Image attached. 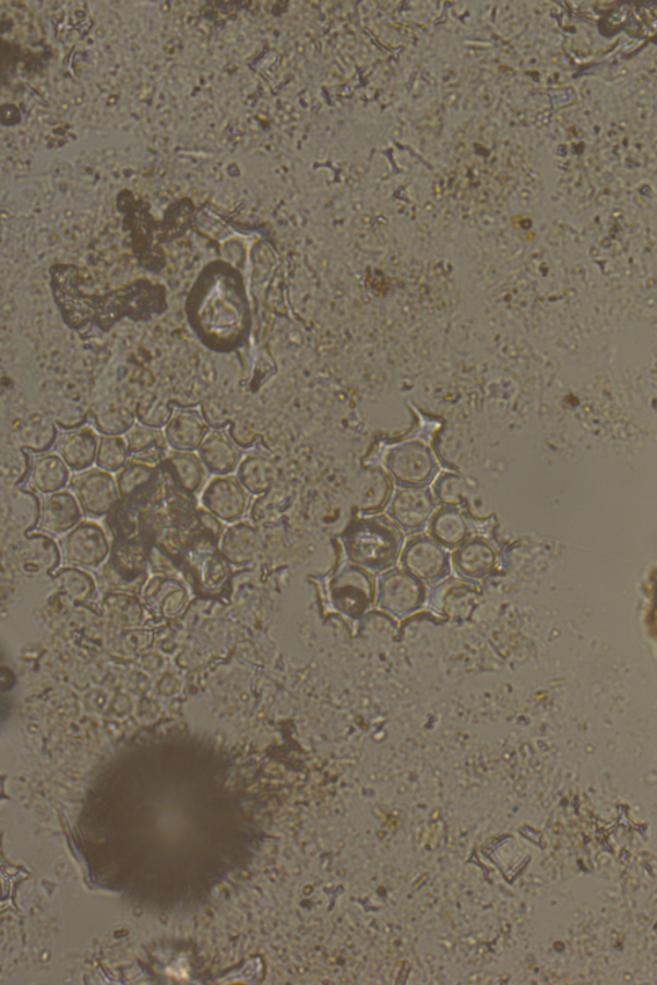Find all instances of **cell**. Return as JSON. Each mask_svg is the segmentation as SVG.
I'll list each match as a JSON object with an SVG mask.
<instances>
[{"label":"cell","mask_w":657,"mask_h":985,"mask_svg":"<svg viewBox=\"0 0 657 985\" xmlns=\"http://www.w3.org/2000/svg\"><path fill=\"white\" fill-rule=\"evenodd\" d=\"M237 478L248 493L261 497L273 491L279 480V470L272 459L252 454L243 457L237 470Z\"/></svg>","instance_id":"d4e9b609"},{"label":"cell","mask_w":657,"mask_h":985,"mask_svg":"<svg viewBox=\"0 0 657 985\" xmlns=\"http://www.w3.org/2000/svg\"><path fill=\"white\" fill-rule=\"evenodd\" d=\"M164 432L169 447L177 452L199 451L211 433L206 420L194 408L175 412Z\"/></svg>","instance_id":"ac0fdd59"},{"label":"cell","mask_w":657,"mask_h":985,"mask_svg":"<svg viewBox=\"0 0 657 985\" xmlns=\"http://www.w3.org/2000/svg\"><path fill=\"white\" fill-rule=\"evenodd\" d=\"M139 665H141L142 669L150 671V673H157V671L165 666V659L159 653L150 652L141 657Z\"/></svg>","instance_id":"f35d334b"},{"label":"cell","mask_w":657,"mask_h":985,"mask_svg":"<svg viewBox=\"0 0 657 985\" xmlns=\"http://www.w3.org/2000/svg\"><path fill=\"white\" fill-rule=\"evenodd\" d=\"M108 617L122 626H136L142 622V604L128 594H109L101 603Z\"/></svg>","instance_id":"e575fe53"},{"label":"cell","mask_w":657,"mask_h":985,"mask_svg":"<svg viewBox=\"0 0 657 985\" xmlns=\"http://www.w3.org/2000/svg\"><path fill=\"white\" fill-rule=\"evenodd\" d=\"M131 459L126 436L100 435L96 465L108 472H119Z\"/></svg>","instance_id":"d6a6232c"},{"label":"cell","mask_w":657,"mask_h":985,"mask_svg":"<svg viewBox=\"0 0 657 985\" xmlns=\"http://www.w3.org/2000/svg\"><path fill=\"white\" fill-rule=\"evenodd\" d=\"M435 510L437 501L429 488H398L392 495L389 516L406 534H418Z\"/></svg>","instance_id":"7c38bea8"},{"label":"cell","mask_w":657,"mask_h":985,"mask_svg":"<svg viewBox=\"0 0 657 985\" xmlns=\"http://www.w3.org/2000/svg\"><path fill=\"white\" fill-rule=\"evenodd\" d=\"M70 484L84 514L92 520L104 519L121 501L116 477L99 467L75 472Z\"/></svg>","instance_id":"9c48e42d"},{"label":"cell","mask_w":657,"mask_h":985,"mask_svg":"<svg viewBox=\"0 0 657 985\" xmlns=\"http://www.w3.org/2000/svg\"><path fill=\"white\" fill-rule=\"evenodd\" d=\"M188 321L204 346L222 353L242 347L252 325L244 297L226 289L222 283L188 305Z\"/></svg>","instance_id":"6da1fadb"},{"label":"cell","mask_w":657,"mask_h":985,"mask_svg":"<svg viewBox=\"0 0 657 985\" xmlns=\"http://www.w3.org/2000/svg\"><path fill=\"white\" fill-rule=\"evenodd\" d=\"M91 413L94 429L101 435L122 436L136 424L135 413L122 405H100Z\"/></svg>","instance_id":"83f0119b"},{"label":"cell","mask_w":657,"mask_h":985,"mask_svg":"<svg viewBox=\"0 0 657 985\" xmlns=\"http://www.w3.org/2000/svg\"><path fill=\"white\" fill-rule=\"evenodd\" d=\"M144 598L159 616L165 618L180 617L191 602L188 589L181 581L169 575H158L145 587Z\"/></svg>","instance_id":"44dd1931"},{"label":"cell","mask_w":657,"mask_h":985,"mask_svg":"<svg viewBox=\"0 0 657 985\" xmlns=\"http://www.w3.org/2000/svg\"><path fill=\"white\" fill-rule=\"evenodd\" d=\"M201 587L206 590L220 589L229 579V564L222 553L206 552L196 566Z\"/></svg>","instance_id":"d590c367"},{"label":"cell","mask_w":657,"mask_h":985,"mask_svg":"<svg viewBox=\"0 0 657 985\" xmlns=\"http://www.w3.org/2000/svg\"><path fill=\"white\" fill-rule=\"evenodd\" d=\"M60 433L53 421L46 418L27 421L19 432V445L34 455L48 454L58 442Z\"/></svg>","instance_id":"f546056e"},{"label":"cell","mask_w":657,"mask_h":985,"mask_svg":"<svg viewBox=\"0 0 657 985\" xmlns=\"http://www.w3.org/2000/svg\"><path fill=\"white\" fill-rule=\"evenodd\" d=\"M65 565L97 570L111 553L106 530L94 520H83L62 539Z\"/></svg>","instance_id":"ba28073f"},{"label":"cell","mask_w":657,"mask_h":985,"mask_svg":"<svg viewBox=\"0 0 657 985\" xmlns=\"http://www.w3.org/2000/svg\"><path fill=\"white\" fill-rule=\"evenodd\" d=\"M457 576L479 581L491 575L499 565V553L483 537H471L451 554Z\"/></svg>","instance_id":"5bb4252c"},{"label":"cell","mask_w":657,"mask_h":985,"mask_svg":"<svg viewBox=\"0 0 657 985\" xmlns=\"http://www.w3.org/2000/svg\"><path fill=\"white\" fill-rule=\"evenodd\" d=\"M359 636L367 640H390L398 637V624L383 610L369 611L359 622Z\"/></svg>","instance_id":"836d02e7"},{"label":"cell","mask_w":657,"mask_h":985,"mask_svg":"<svg viewBox=\"0 0 657 985\" xmlns=\"http://www.w3.org/2000/svg\"><path fill=\"white\" fill-rule=\"evenodd\" d=\"M399 562L406 572L428 586L447 579L452 572L449 550L425 532L407 539Z\"/></svg>","instance_id":"52a82bcc"},{"label":"cell","mask_w":657,"mask_h":985,"mask_svg":"<svg viewBox=\"0 0 657 985\" xmlns=\"http://www.w3.org/2000/svg\"><path fill=\"white\" fill-rule=\"evenodd\" d=\"M196 519H199L201 527L206 530L211 537H214L216 541H220L225 531L224 522L222 520H218L216 516L208 513V510L203 507L196 509Z\"/></svg>","instance_id":"74e56055"},{"label":"cell","mask_w":657,"mask_h":985,"mask_svg":"<svg viewBox=\"0 0 657 985\" xmlns=\"http://www.w3.org/2000/svg\"><path fill=\"white\" fill-rule=\"evenodd\" d=\"M34 459L21 445L4 447L0 459V479L3 489L19 488L31 478Z\"/></svg>","instance_id":"f1b7e54d"},{"label":"cell","mask_w":657,"mask_h":985,"mask_svg":"<svg viewBox=\"0 0 657 985\" xmlns=\"http://www.w3.org/2000/svg\"><path fill=\"white\" fill-rule=\"evenodd\" d=\"M393 493L394 481L379 465L362 466L350 483V502L363 516L382 514L389 508Z\"/></svg>","instance_id":"8fae6325"},{"label":"cell","mask_w":657,"mask_h":985,"mask_svg":"<svg viewBox=\"0 0 657 985\" xmlns=\"http://www.w3.org/2000/svg\"><path fill=\"white\" fill-rule=\"evenodd\" d=\"M131 458L148 465H159L169 456V443L164 430L135 424L126 434Z\"/></svg>","instance_id":"603a6c76"},{"label":"cell","mask_w":657,"mask_h":985,"mask_svg":"<svg viewBox=\"0 0 657 985\" xmlns=\"http://www.w3.org/2000/svg\"><path fill=\"white\" fill-rule=\"evenodd\" d=\"M199 455L208 473H213L214 477L231 476L232 472H237L243 459L242 448L222 430H215L207 435L201 444Z\"/></svg>","instance_id":"ffe728a7"},{"label":"cell","mask_w":657,"mask_h":985,"mask_svg":"<svg viewBox=\"0 0 657 985\" xmlns=\"http://www.w3.org/2000/svg\"><path fill=\"white\" fill-rule=\"evenodd\" d=\"M63 558L62 546L47 532H28L22 537L17 551V566L26 578L55 574Z\"/></svg>","instance_id":"4fadbf2b"},{"label":"cell","mask_w":657,"mask_h":985,"mask_svg":"<svg viewBox=\"0 0 657 985\" xmlns=\"http://www.w3.org/2000/svg\"><path fill=\"white\" fill-rule=\"evenodd\" d=\"M428 589L416 576L405 568L394 567L382 574L377 584V604L394 617H407L425 609Z\"/></svg>","instance_id":"8992f818"},{"label":"cell","mask_w":657,"mask_h":985,"mask_svg":"<svg viewBox=\"0 0 657 985\" xmlns=\"http://www.w3.org/2000/svg\"><path fill=\"white\" fill-rule=\"evenodd\" d=\"M261 539L258 529L250 521L230 524L220 538L222 556L234 567L251 565L258 557Z\"/></svg>","instance_id":"d6986e66"},{"label":"cell","mask_w":657,"mask_h":985,"mask_svg":"<svg viewBox=\"0 0 657 985\" xmlns=\"http://www.w3.org/2000/svg\"><path fill=\"white\" fill-rule=\"evenodd\" d=\"M374 574L361 566L348 564L329 581V597L342 615L360 622L377 602Z\"/></svg>","instance_id":"277c9868"},{"label":"cell","mask_w":657,"mask_h":985,"mask_svg":"<svg viewBox=\"0 0 657 985\" xmlns=\"http://www.w3.org/2000/svg\"><path fill=\"white\" fill-rule=\"evenodd\" d=\"M201 503L218 520L234 524L242 520L250 509L251 494L237 476L214 477L204 487Z\"/></svg>","instance_id":"30bf717a"},{"label":"cell","mask_w":657,"mask_h":985,"mask_svg":"<svg viewBox=\"0 0 657 985\" xmlns=\"http://www.w3.org/2000/svg\"><path fill=\"white\" fill-rule=\"evenodd\" d=\"M136 413L141 424L158 429L166 427L174 415L171 408L163 400H151L144 407L139 405Z\"/></svg>","instance_id":"8d00e7d4"},{"label":"cell","mask_w":657,"mask_h":985,"mask_svg":"<svg viewBox=\"0 0 657 985\" xmlns=\"http://www.w3.org/2000/svg\"><path fill=\"white\" fill-rule=\"evenodd\" d=\"M428 534L445 550L455 551L470 538V524L458 508L442 506L430 520Z\"/></svg>","instance_id":"7402d4cb"},{"label":"cell","mask_w":657,"mask_h":985,"mask_svg":"<svg viewBox=\"0 0 657 985\" xmlns=\"http://www.w3.org/2000/svg\"><path fill=\"white\" fill-rule=\"evenodd\" d=\"M99 435L96 429L82 427L65 430L57 442V454L60 455L72 472L92 469L97 461Z\"/></svg>","instance_id":"e0dca14e"},{"label":"cell","mask_w":657,"mask_h":985,"mask_svg":"<svg viewBox=\"0 0 657 985\" xmlns=\"http://www.w3.org/2000/svg\"><path fill=\"white\" fill-rule=\"evenodd\" d=\"M71 469L58 454H44L34 458L31 487L43 495L61 492L71 481Z\"/></svg>","instance_id":"cb8c5ba5"},{"label":"cell","mask_w":657,"mask_h":985,"mask_svg":"<svg viewBox=\"0 0 657 985\" xmlns=\"http://www.w3.org/2000/svg\"><path fill=\"white\" fill-rule=\"evenodd\" d=\"M469 484L457 472L445 471L437 477L432 492L437 503L445 507H462L469 498Z\"/></svg>","instance_id":"4dcf8cb0"},{"label":"cell","mask_w":657,"mask_h":985,"mask_svg":"<svg viewBox=\"0 0 657 985\" xmlns=\"http://www.w3.org/2000/svg\"><path fill=\"white\" fill-rule=\"evenodd\" d=\"M84 515L74 492L63 489L44 497L39 528L53 537L65 536L83 521Z\"/></svg>","instance_id":"9a60e30c"},{"label":"cell","mask_w":657,"mask_h":985,"mask_svg":"<svg viewBox=\"0 0 657 985\" xmlns=\"http://www.w3.org/2000/svg\"><path fill=\"white\" fill-rule=\"evenodd\" d=\"M341 541L349 564L383 574L398 564L405 534L389 515L379 514L350 522Z\"/></svg>","instance_id":"7a4b0ae2"},{"label":"cell","mask_w":657,"mask_h":985,"mask_svg":"<svg viewBox=\"0 0 657 985\" xmlns=\"http://www.w3.org/2000/svg\"><path fill=\"white\" fill-rule=\"evenodd\" d=\"M178 484L188 494L202 493L207 484V469L195 452H170L166 458Z\"/></svg>","instance_id":"484cf974"},{"label":"cell","mask_w":657,"mask_h":985,"mask_svg":"<svg viewBox=\"0 0 657 985\" xmlns=\"http://www.w3.org/2000/svg\"><path fill=\"white\" fill-rule=\"evenodd\" d=\"M158 467L131 458L123 469L116 473L121 500L130 497L139 489L147 487L155 480Z\"/></svg>","instance_id":"1f68e13d"},{"label":"cell","mask_w":657,"mask_h":985,"mask_svg":"<svg viewBox=\"0 0 657 985\" xmlns=\"http://www.w3.org/2000/svg\"><path fill=\"white\" fill-rule=\"evenodd\" d=\"M41 505L43 501L33 489L32 491L22 487L4 489L3 522L9 525L12 531L25 537L39 527Z\"/></svg>","instance_id":"2e32d148"},{"label":"cell","mask_w":657,"mask_h":985,"mask_svg":"<svg viewBox=\"0 0 657 985\" xmlns=\"http://www.w3.org/2000/svg\"><path fill=\"white\" fill-rule=\"evenodd\" d=\"M483 594L478 581L449 576L429 590L427 604L442 622L464 623L476 614Z\"/></svg>","instance_id":"5b68a950"},{"label":"cell","mask_w":657,"mask_h":985,"mask_svg":"<svg viewBox=\"0 0 657 985\" xmlns=\"http://www.w3.org/2000/svg\"><path fill=\"white\" fill-rule=\"evenodd\" d=\"M383 464L398 488H428L440 476L433 449L420 440L392 445L385 452Z\"/></svg>","instance_id":"3957f363"},{"label":"cell","mask_w":657,"mask_h":985,"mask_svg":"<svg viewBox=\"0 0 657 985\" xmlns=\"http://www.w3.org/2000/svg\"><path fill=\"white\" fill-rule=\"evenodd\" d=\"M52 575L58 590L72 602H89L97 596L96 579L84 568L65 565Z\"/></svg>","instance_id":"4316f807"}]
</instances>
